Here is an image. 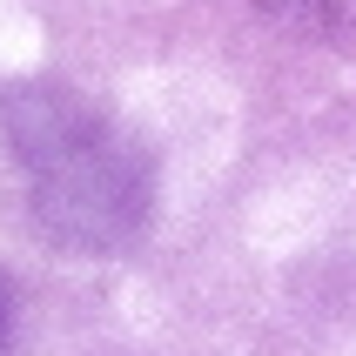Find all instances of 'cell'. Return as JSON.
Instances as JSON below:
<instances>
[{"label":"cell","instance_id":"cell-1","mask_svg":"<svg viewBox=\"0 0 356 356\" xmlns=\"http://www.w3.org/2000/svg\"><path fill=\"white\" fill-rule=\"evenodd\" d=\"M0 121L14 141L40 229L67 249H121L148 222L155 175L148 155L60 81H20L0 95Z\"/></svg>","mask_w":356,"mask_h":356},{"label":"cell","instance_id":"cell-2","mask_svg":"<svg viewBox=\"0 0 356 356\" xmlns=\"http://www.w3.org/2000/svg\"><path fill=\"white\" fill-rule=\"evenodd\" d=\"M262 7L302 34H356V0H262Z\"/></svg>","mask_w":356,"mask_h":356},{"label":"cell","instance_id":"cell-3","mask_svg":"<svg viewBox=\"0 0 356 356\" xmlns=\"http://www.w3.org/2000/svg\"><path fill=\"white\" fill-rule=\"evenodd\" d=\"M7 337H14V302H7V289H0V356H7Z\"/></svg>","mask_w":356,"mask_h":356}]
</instances>
